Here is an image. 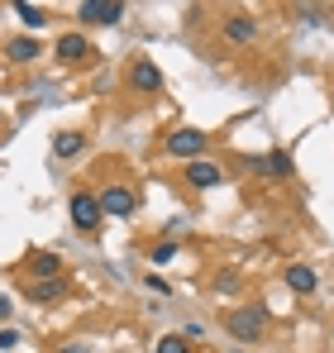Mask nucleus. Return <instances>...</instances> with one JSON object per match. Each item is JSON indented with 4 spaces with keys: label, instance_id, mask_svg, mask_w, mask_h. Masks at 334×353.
Here are the masks:
<instances>
[{
    "label": "nucleus",
    "instance_id": "1",
    "mask_svg": "<svg viewBox=\"0 0 334 353\" xmlns=\"http://www.w3.org/2000/svg\"><path fill=\"white\" fill-rule=\"evenodd\" d=\"M224 330H229L239 344H258V339L268 334V310H263V305H234V310L224 315Z\"/></svg>",
    "mask_w": 334,
    "mask_h": 353
},
{
    "label": "nucleus",
    "instance_id": "2",
    "mask_svg": "<svg viewBox=\"0 0 334 353\" xmlns=\"http://www.w3.org/2000/svg\"><path fill=\"white\" fill-rule=\"evenodd\" d=\"M67 215H72V225H77L81 234H96L101 220H106L101 196H91V191H72V196H67Z\"/></svg>",
    "mask_w": 334,
    "mask_h": 353
},
{
    "label": "nucleus",
    "instance_id": "3",
    "mask_svg": "<svg viewBox=\"0 0 334 353\" xmlns=\"http://www.w3.org/2000/svg\"><path fill=\"white\" fill-rule=\"evenodd\" d=\"M163 148H167V158H181V163H191V158H206V148H210V134H206V129H172Z\"/></svg>",
    "mask_w": 334,
    "mask_h": 353
},
{
    "label": "nucleus",
    "instance_id": "4",
    "mask_svg": "<svg viewBox=\"0 0 334 353\" xmlns=\"http://www.w3.org/2000/svg\"><path fill=\"white\" fill-rule=\"evenodd\" d=\"M119 14H124V0H81L77 5V19L91 29H110V24H119Z\"/></svg>",
    "mask_w": 334,
    "mask_h": 353
},
{
    "label": "nucleus",
    "instance_id": "5",
    "mask_svg": "<svg viewBox=\"0 0 334 353\" xmlns=\"http://www.w3.org/2000/svg\"><path fill=\"white\" fill-rule=\"evenodd\" d=\"M101 210H106V215H115V220H129V215L139 210V191L115 181V186H106V191H101Z\"/></svg>",
    "mask_w": 334,
    "mask_h": 353
},
{
    "label": "nucleus",
    "instance_id": "6",
    "mask_svg": "<svg viewBox=\"0 0 334 353\" xmlns=\"http://www.w3.org/2000/svg\"><path fill=\"white\" fill-rule=\"evenodd\" d=\"M129 86H134L139 96L163 91V72H158V62H153V58H134V62H129Z\"/></svg>",
    "mask_w": 334,
    "mask_h": 353
},
{
    "label": "nucleus",
    "instance_id": "7",
    "mask_svg": "<svg viewBox=\"0 0 334 353\" xmlns=\"http://www.w3.org/2000/svg\"><path fill=\"white\" fill-rule=\"evenodd\" d=\"M186 181H191L196 191H210V186H220V181H224V168H220V163H210V158H191V163H186Z\"/></svg>",
    "mask_w": 334,
    "mask_h": 353
},
{
    "label": "nucleus",
    "instance_id": "8",
    "mask_svg": "<svg viewBox=\"0 0 334 353\" xmlns=\"http://www.w3.org/2000/svg\"><path fill=\"white\" fill-rule=\"evenodd\" d=\"M282 282H286L296 296H315L320 292V277H315V268H306V263H286V268H282Z\"/></svg>",
    "mask_w": 334,
    "mask_h": 353
},
{
    "label": "nucleus",
    "instance_id": "9",
    "mask_svg": "<svg viewBox=\"0 0 334 353\" xmlns=\"http://www.w3.org/2000/svg\"><path fill=\"white\" fill-rule=\"evenodd\" d=\"M224 39H229L234 48H244V43L258 39V24H253L248 14H229V19H224Z\"/></svg>",
    "mask_w": 334,
    "mask_h": 353
},
{
    "label": "nucleus",
    "instance_id": "10",
    "mask_svg": "<svg viewBox=\"0 0 334 353\" xmlns=\"http://www.w3.org/2000/svg\"><path fill=\"white\" fill-rule=\"evenodd\" d=\"M253 172H263V176H291V153H286V148H273V153L253 158Z\"/></svg>",
    "mask_w": 334,
    "mask_h": 353
},
{
    "label": "nucleus",
    "instance_id": "11",
    "mask_svg": "<svg viewBox=\"0 0 334 353\" xmlns=\"http://www.w3.org/2000/svg\"><path fill=\"white\" fill-rule=\"evenodd\" d=\"M57 58L62 62H86L91 58V39H86V34H62V39H57Z\"/></svg>",
    "mask_w": 334,
    "mask_h": 353
},
{
    "label": "nucleus",
    "instance_id": "12",
    "mask_svg": "<svg viewBox=\"0 0 334 353\" xmlns=\"http://www.w3.org/2000/svg\"><path fill=\"white\" fill-rule=\"evenodd\" d=\"M5 53H10V62H34L43 48H39V39H34V34H19V39H10V48H5Z\"/></svg>",
    "mask_w": 334,
    "mask_h": 353
},
{
    "label": "nucleus",
    "instance_id": "13",
    "mask_svg": "<svg viewBox=\"0 0 334 353\" xmlns=\"http://www.w3.org/2000/svg\"><path fill=\"white\" fill-rule=\"evenodd\" d=\"M86 148V139L77 134V129H62V134H53V158H77Z\"/></svg>",
    "mask_w": 334,
    "mask_h": 353
},
{
    "label": "nucleus",
    "instance_id": "14",
    "mask_svg": "<svg viewBox=\"0 0 334 353\" xmlns=\"http://www.w3.org/2000/svg\"><path fill=\"white\" fill-rule=\"evenodd\" d=\"M29 272L43 277V282H53L57 272H62V263H57V253H34V258H29Z\"/></svg>",
    "mask_w": 334,
    "mask_h": 353
},
{
    "label": "nucleus",
    "instance_id": "15",
    "mask_svg": "<svg viewBox=\"0 0 334 353\" xmlns=\"http://www.w3.org/2000/svg\"><path fill=\"white\" fill-rule=\"evenodd\" d=\"M14 14H19L29 29H43V24H48V14H43L39 5H29V0H14Z\"/></svg>",
    "mask_w": 334,
    "mask_h": 353
},
{
    "label": "nucleus",
    "instance_id": "16",
    "mask_svg": "<svg viewBox=\"0 0 334 353\" xmlns=\"http://www.w3.org/2000/svg\"><path fill=\"white\" fill-rule=\"evenodd\" d=\"M29 296H34V301H53V296H62V277H53V282H34Z\"/></svg>",
    "mask_w": 334,
    "mask_h": 353
},
{
    "label": "nucleus",
    "instance_id": "17",
    "mask_svg": "<svg viewBox=\"0 0 334 353\" xmlns=\"http://www.w3.org/2000/svg\"><path fill=\"white\" fill-rule=\"evenodd\" d=\"M153 353H191V344H186L181 334H163V339H158V349H153Z\"/></svg>",
    "mask_w": 334,
    "mask_h": 353
},
{
    "label": "nucleus",
    "instance_id": "18",
    "mask_svg": "<svg viewBox=\"0 0 334 353\" xmlns=\"http://www.w3.org/2000/svg\"><path fill=\"white\" fill-rule=\"evenodd\" d=\"M148 258H153V268H163V263L177 258V243H172V239H167V243H153V253H148Z\"/></svg>",
    "mask_w": 334,
    "mask_h": 353
},
{
    "label": "nucleus",
    "instance_id": "19",
    "mask_svg": "<svg viewBox=\"0 0 334 353\" xmlns=\"http://www.w3.org/2000/svg\"><path fill=\"white\" fill-rule=\"evenodd\" d=\"M215 292L234 296V292H239V277H234V272H220V277H215Z\"/></svg>",
    "mask_w": 334,
    "mask_h": 353
},
{
    "label": "nucleus",
    "instance_id": "20",
    "mask_svg": "<svg viewBox=\"0 0 334 353\" xmlns=\"http://www.w3.org/2000/svg\"><path fill=\"white\" fill-rule=\"evenodd\" d=\"M19 344V330H0V349H14Z\"/></svg>",
    "mask_w": 334,
    "mask_h": 353
},
{
    "label": "nucleus",
    "instance_id": "21",
    "mask_svg": "<svg viewBox=\"0 0 334 353\" xmlns=\"http://www.w3.org/2000/svg\"><path fill=\"white\" fill-rule=\"evenodd\" d=\"M57 353H86V349H81V344H62Z\"/></svg>",
    "mask_w": 334,
    "mask_h": 353
},
{
    "label": "nucleus",
    "instance_id": "22",
    "mask_svg": "<svg viewBox=\"0 0 334 353\" xmlns=\"http://www.w3.org/2000/svg\"><path fill=\"white\" fill-rule=\"evenodd\" d=\"M0 320H10V301L5 296H0Z\"/></svg>",
    "mask_w": 334,
    "mask_h": 353
},
{
    "label": "nucleus",
    "instance_id": "23",
    "mask_svg": "<svg viewBox=\"0 0 334 353\" xmlns=\"http://www.w3.org/2000/svg\"><path fill=\"white\" fill-rule=\"evenodd\" d=\"M330 339H334V325H330Z\"/></svg>",
    "mask_w": 334,
    "mask_h": 353
}]
</instances>
